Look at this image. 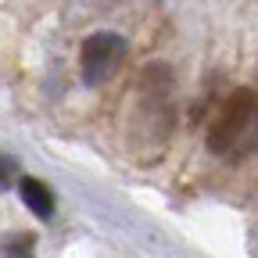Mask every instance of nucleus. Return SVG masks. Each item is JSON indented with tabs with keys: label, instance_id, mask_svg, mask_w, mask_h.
Returning <instances> with one entry per match:
<instances>
[{
	"label": "nucleus",
	"instance_id": "2",
	"mask_svg": "<svg viewBox=\"0 0 258 258\" xmlns=\"http://www.w3.org/2000/svg\"><path fill=\"white\" fill-rule=\"evenodd\" d=\"M122 57H125V43L115 32H97V36H90L83 43V76H86V83L90 86L108 83L118 72Z\"/></svg>",
	"mask_w": 258,
	"mask_h": 258
},
{
	"label": "nucleus",
	"instance_id": "1",
	"mask_svg": "<svg viewBox=\"0 0 258 258\" xmlns=\"http://www.w3.org/2000/svg\"><path fill=\"white\" fill-rule=\"evenodd\" d=\"M251 118H254V93L251 90H233L222 101V108H219V115L208 129V151H215V154L230 151L240 140V133L247 129Z\"/></svg>",
	"mask_w": 258,
	"mask_h": 258
},
{
	"label": "nucleus",
	"instance_id": "4",
	"mask_svg": "<svg viewBox=\"0 0 258 258\" xmlns=\"http://www.w3.org/2000/svg\"><path fill=\"white\" fill-rule=\"evenodd\" d=\"M32 251H36L32 233H11L0 240V258H32Z\"/></svg>",
	"mask_w": 258,
	"mask_h": 258
},
{
	"label": "nucleus",
	"instance_id": "3",
	"mask_svg": "<svg viewBox=\"0 0 258 258\" xmlns=\"http://www.w3.org/2000/svg\"><path fill=\"white\" fill-rule=\"evenodd\" d=\"M18 190H22V201H25V208H29L32 215H40V219H50V215H54V194H50V186H47L43 179L22 176Z\"/></svg>",
	"mask_w": 258,
	"mask_h": 258
}]
</instances>
